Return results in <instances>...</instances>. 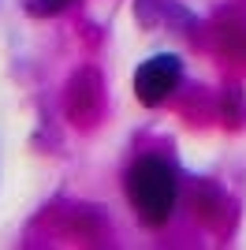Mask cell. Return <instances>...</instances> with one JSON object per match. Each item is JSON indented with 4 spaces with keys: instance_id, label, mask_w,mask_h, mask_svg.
Segmentation results:
<instances>
[{
    "instance_id": "cell-2",
    "label": "cell",
    "mask_w": 246,
    "mask_h": 250,
    "mask_svg": "<svg viewBox=\"0 0 246 250\" xmlns=\"http://www.w3.org/2000/svg\"><path fill=\"white\" fill-rule=\"evenodd\" d=\"M175 86H179V60L175 56H153L134 71V97L142 104L168 101Z\"/></svg>"
},
{
    "instance_id": "cell-1",
    "label": "cell",
    "mask_w": 246,
    "mask_h": 250,
    "mask_svg": "<svg viewBox=\"0 0 246 250\" xmlns=\"http://www.w3.org/2000/svg\"><path fill=\"white\" fill-rule=\"evenodd\" d=\"M127 194L145 224H164L175 209V172L157 157H142L127 176Z\"/></svg>"
},
{
    "instance_id": "cell-3",
    "label": "cell",
    "mask_w": 246,
    "mask_h": 250,
    "mask_svg": "<svg viewBox=\"0 0 246 250\" xmlns=\"http://www.w3.org/2000/svg\"><path fill=\"white\" fill-rule=\"evenodd\" d=\"M60 4H67V0H41V4H34V11H56Z\"/></svg>"
}]
</instances>
